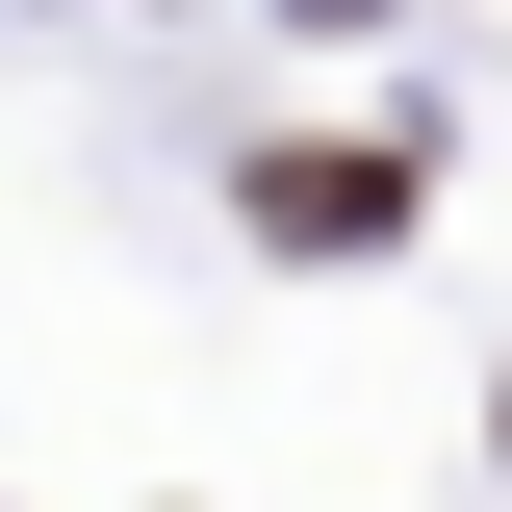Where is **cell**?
Returning a JSON list of instances; mask_svg holds the SVG:
<instances>
[{"instance_id": "6da1fadb", "label": "cell", "mask_w": 512, "mask_h": 512, "mask_svg": "<svg viewBox=\"0 0 512 512\" xmlns=\"http://www.w3.org/2000/svg\"><path fill=\"white\" fill-rule=\"evenodd\" d=\"M256 231H282V256H359V231H410V154L308 128V154H256Z\"/></svg>"}]
</instances>
